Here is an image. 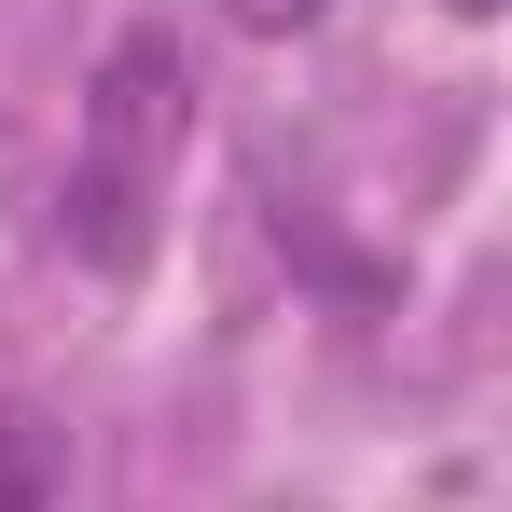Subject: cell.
Instances as JSON below:
<instances>
[{"label": "cell", "instance_id": "2", "mask_svg": "<svg viewBox=\"0 0 512 512\" xmlns=\"http://www.w3.org/2000/svg\"><path fill=\"white\" fill-rule=\"evenodd\" d=\"M56 499H70V429L0 402V512H56Z\"/></svg>", "mask_w": 512, "mask_h": 512}, {"label": "cell", "instance_id": "1", "mask_svg": "<svg viewBox=\"0 0 512 512\" xmlns=\"http://www.w3.org/2000/svg\"><path fill=\"white\" fill-rule=\"evenodd\" d=\"M180 139H194V70H180L167 28H125L84 84V125H70V180H56V236L97 263V277H139L153 263V222L180 194Z\"/></svg>", "mask_w": 512, "mask_h": 512}, {"label": "cell", "instance_id": "3", "mask_svg": "<svg viewBox=\"0 0 512 512\" xmlns=\"http://www.w3.org/2000/svg\"><path fill=\"white\" fill-rule=\"evenodd\" d=\"M222 14H236V28H263V42H291V28H319L333 0H222Z\"/></svg>", "mask_w": 512, "mask_h": 512}, {"label": "cell", "instance_id": "4", "mask_svg": "<svg viewBox=\"0 0 512 512\" xmlns=\"http://www.w3.org/2000/svg\"><path fill=\"white\" fill-rule=\"evenodd\" d=\"M457 14H471V28H485V14H499V0H457Z\"/></svg>", "mask_w": 512, "mask_h": 512}]
</instances>
